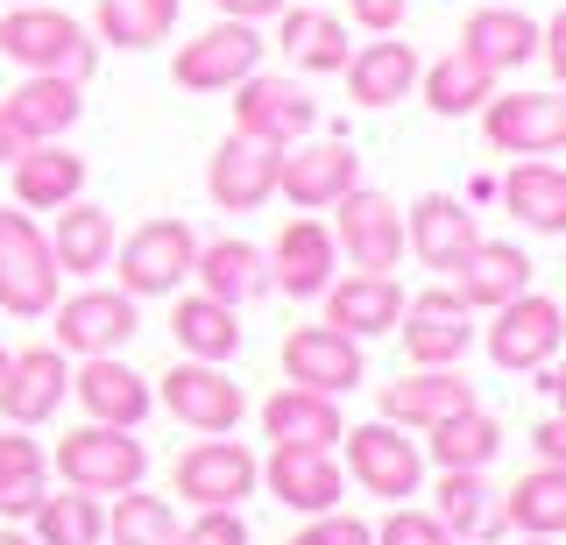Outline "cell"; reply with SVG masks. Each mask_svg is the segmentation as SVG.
I'll return each instance as SVG.
<instances>
[{"mask_svg":"<svg viewBox=\"0 0 566 545\" xmlns=\"http://www.w3.org/2000/svg\"><path fill=\"white\" fill-rule=\"evenodd\" d=\"M191 262H199V234H191L185 220H149L120 241L114 276H120L128 297H170L191 276Z\"/></svg>","mask_w":566,"mask_h":545,"instance_id":"277c9868","label":"cell"},{"mask_svg":"<svg viewBox=\"0 0 566 545\" xmlns=\"http://www.w3.org/2000/svg\"><path fill=\"white\" fill-rule=\"evenodd\" d=\"M64 397H71L64 347H22V355H8V376H0V418L8 426H43V418H57Z\"/></svg>","mask_w":566,"mask_h":545,"instance_id":"ac0fdd59","label":"cell"},{"mask_svg":"<svg viewBox=\"0 0 566 545\" xmlns=\"http://www.w3.org/2000/svg\"><path fill=\"white\" fill-rule=\"evenodd\" d=\"M545 390H553V403L566 411V368H553V376H545Z\"/></svg>","mask_w":566,"mask_h":545,"instance_id":"f5cc1de1","label":"cell"},{"mask_svg":"<svg viewBox=\"0 0 566 545\" xmlns=\"http://www.w3.org/2000/svg\"><path fill=\"white\" fill-rule=\"evenodd\" d=\"M8 170H14V199L35 206V213H57L85 191V156L64 143H29Z\"/></svg>","mask_w":566,"mask_h":545,"instance_id":"484cf974","label":"cell"},{"mask_svg":"<svg viewBox=\"0 0 566 545\" xmlns=\"http://www.w3.org/2000/svg\"><path fill=\"white\" fill-rule=\"evenodd\" d=\"M376 545H453V532L432 517V510H411V503H389V517H382V532Z\"/></svg>","mask_w":566,"mask_h":545,"instance_id":"ee69618b","label":"cell"},{"mask_svg":"<svg viewBox=\"0 0 566 545\" xmlns=\"http://www.w3.org/2000/svg\"><path fill=\"white\" fill-rule=\"evenodd\" d=\"M403 8H411V0H347V14L368 29V36H389V29H403Z\"/></svg>","mask_w":566,"mask_h":545,"instance_id":"7dc6e473","label":"cell"},{"mask_svg":"<svg viewBox=\"0 0 566 545\" xmlns=\"http://www.w3.org/2000/svg\"><path fill=\"white\" fill-rule=\"evenodd\" d=\"M340 249L354 270H397V255H403V213H397V199L389 191H368V185H347L340 199Z\"/></svg>","mask_w":566,"mask_h":545,"instance_id":"5bb4252c","label":"cell"},{"mask_svg":"<svg viewBox=\"0 0 566 545\" xmlns=\"http://www.w3.org/2000/svg\"><path fill=\"white\" fill-rule=\"evenodd\" d=\"M482 135L510 156H553L566 149V99L559 93H489Z\"/></svg>","mask_w":566,"mask_h":545,"instance_id":"4fadbf2b","label":"cell"},{"mask_svg":"<svg viewBox=\"0 0 566 545\" xmlns=\"http://www.w3.org/2000/svg\"><path fill=\"white\" fill-rule=\"evenodd\" d=\"M22 149H29V135H22V120L8 114V99H0V164H14Z\"/></svg>","mask_w":566,"mask_h":545,"instance_id":"816d5d0a","label":"cell"},{"mask_svg":"<svg viewBox=\"0 0 566 545\" xmlns=\"http://www.w3.org/2000/svg\"><path fill=\"white\" fill-rule=\"evenodd\" d=\"M57 474L85 496H120V489H142L149 474V447L128 432V426H78L57 439Z\"/></svg>","mask_w":566,"mask_h":545,"instance_id":"7a4b0ae2","label":"cell"},{"mask_svg":"<svg viewBox=\"0 0 566 545\" xmlns=\"http://www.w3.org/2000/svg\"><path fill=\"white\" fill-rule=\"evenodd\" d=\"M276 156L283 149L255 143V135H227L206 164V199L220 206V213H255V206H270L276 199Z\"/></svg>","mask_w":566,"mask_h":545,"instance_id":"2e32d148","label":"cell"},{"mask_svg":"<svg viewBox=\"0 0 566 545\" xmlns=\"http://www.w3.org/2000/svg\"><path fill=\"white\" fill-rule=\"evenodd\" d=\"M0 57H14L22 72H57V78L85 85L99 64V43L64 8H14V14H0Z\"/></svg>","mask_w":566,"mask_h":545,"instance_id":"6da1fadb","label":"cell"},{"mask_svg":"<svg viewBox=\"0 0 566 545\" xmlns=\"http://www.w3.org/2000/svg\"><path fill=\"white\" fill-rule=\"evenodd\" d=\"M495 517L510 532H531V538H559L566 532V468L559 461H538L531 474L510 482V496L495 503Z\"/></svg>","mask_w":566,"mask_h":545,"instance_id":"4dcf8cb0","label":"cell"},{"mask_svg":"<svg viewBox=\"0 0 566 545\" xmlns=\"http://www.w3.org/2000/svg\"><path fill=\"white\" fill-rule=\"evenodd\" d=\"M312 120H318V107L305 99V85H291L276 72H248L234 85V135H255V143H270V149H291V143L312 135Z\"/></svg>","mask_w":566,"mask_h":545,"instance_id":"9c48e42d","label":"cell"},{"mask_svg":"<svg viewBox=\"0 0 566 545\" xmlns=\"http://www.w3.org/2000/svg\"><path fill=\"white\" fill-rule=\"evenodd\" d=\"M8 114L22 120L29 143H57L64 128H78V114H85V85H78V78H57V72H29V78L8 93Z\"/></svg>","mask_w":566,"mask_h":545,"instance_id":"f1b7e54d","label":"cell"},{"mask_svg":"<svg viewBox=\"0 0 566 545\" xmlns=\"http://www.w3.org/2000/svg\"><path fill=\"white\" fill-rule=\"evenodd\" d=\"M418 93H424V107H432L439 120H460V114H482V99L495 93V72L474 50H447V57H432L418 72Z\"/></svg>","mask_w":566,"mask_h":545,"instance_id":"f546056e","label":"cell"},{"mask_svg":"<svg viewBox=\"0 0 566 545\" xmlns=\"http://www.w3.org/2000/svg\"><path fill=\"white\" fill-rule=\"evenodd\" d=\"M347 474L368 489V496H418L424 482V447L418 439H403V426H389V418H376V426H347Z\"/></svg>","mask_w":566,"mask_h":545,"instance_id":"8992f818","label":"cell"},{"mask_svg":"<svg viewBox=\"0 0 566 545\" xmlns=\"http://www.w3.org/2000/svg\"><path fill=\"white\" fill-rule=\"evenodd\" d=\"M191 276L206 284V297H220V305H255V297H270V255L255 249V241L241 234H220V241H199V262H191Z\"/></svg>","mask_w":566,"mask_h":545,"instance_id":"d4e9b609","label":"cell"},{"mask_svg":"<svg viewBox=\"0 0 566 545\" xmlns=\"http://www.w3.org/2000/svg\"><path fill=\"white\" fill-rule=\"evenodd\" d=\"M474 241H482V227H474V213L460 199H447V191H424V199L403 206V249H411L424 270L453 276Z\"/></svg>","mask_w":566,"mask_h":545,"instance_id":"e0dca14e","label":"cell"},{"mask_svg":"<svg viewBox=\"0 0 566 545\" xmlns=\"http://www.w3.org/2000/svg\"><path fill=\"white\" fill-rule=\"evenodd\" d=\"M495 199L517 213L531 234H566V170H553V164H517L503 185H495Z\"/></svg>","mask_w":566,"mask_h":545,"instance_id":"e575fe53","label":"cell"},{"mask_svg":"<svg viewBox=\"0 0 566 545\" xmlns=\"http://www.w3.org/2000/svg\"><path fill=\"white\" fill-rule=\"evenodd\" d=\"M403 333V361L411 368H460V355L474 347V326H468V312H403L397 319Z\"/></svg>","mask_w":566,"mask_h":545,"instance_id":"74e56055","label":"cell"},{"mask_svg":"<svg viewBox=\"0 0 566 545\" xmlns=\"http://www.w3.org/2000/svg\"><path fill=\"white\" fill-rule=\"evenodd\" d=\"M283 376L305 382V390L347 397L354 382H368V355H361V340L340 333V326H291L283 333Z\"/></svg>","mask_w":566,"mask_h":545,"instance_id":"8fae6325","label":"cell"},{"mask_svg":"<svg viewBox=\"0 0 566 545\" xmlns=\"http://www.w3.org/2000/svg\"><path fill=\"white\" fill-rule=\"evenodd\" d=\"M50 255H57L64 276H99L114 262V213L106 206H85L71 199L57 206V234H50Z\"/></svg>","mask_w":566,"mask_h":545,"instance_id":"d6a6232c","label":"cell"},{"mask_svg":"<svg viewBox=\"0 0 566 545\" xmlns=\"http://www.w3.org/2000/svg\"><path fill=\"white\" fill-rule=\"evenodd\" d=\"M93 29L114 50H149L177 29V0H93Z\"/></svg>","mask_w":566,"mask_h":545,"instance_id":"f35d334b","label":"cell"},{"mask_svg":"<svg viewBox=\"0 0 566 545\" xmlns=\"http://www.w3.org/2000/svg\"><path fill=\"white\" fill-rule=\"evenodd\" d=\"M276 503H291L297 517H318V510H340V461L333 447H276L270 468H262Z\"/></svg>","mask_w":566,"mask_h":545,"instance_id":"603a6c76","label":"cell"},{"mask_svg":"<svg viewBox=\"0 0 566 545\" xmlns=\"http://www.w3.org/2000/svg\"><path fill=\"white\" fill-rule=\"evenodd\" d=\"M326 297V326H340V333H354V340H376V333H397V319H403V284L389 270H354V276H340V284H326L318 291Z\"/></svg>","mask_w":566,"mask_h":545,"instance_id":"d6986e66","label":"cell"},{"mask_svg":"<svg viewBox=\"0 0 566 545\" xmlns=\"http://www.w3.org/2000/svg\"><path fill=\"white\" fill-rule=\"evenodd\" d=\"M453 291L468 297V312H495L503 297L531 291V255L510 249V241H474L453 270Z\"/></svg>","mask_w":566,"mask_h":545,"instance_id":"4316f807","label":"cell"},{"mask_svg":"<svg viewBox=\"0 0 566 545\" xmlns=\"http://www.w3.org/2000/svg\"><path fill=\"white\" fill-rule=\"evenodd\" d=\"M29 524H35V545H99L106 538L99 496H85V489H71V482H64V496L43 489V503L29 510Z\"/></svg>","mask_w":566,"mask_h":545,"instance_id":"60d3db41","label":"cell"},{"mask_svg":"<svg viewBox=\"0 0 566 545\" xmlns=\"http://www.w3.org/2000/svg\"><path fill=\"white\" fill-rule=\"evenodd\" d=\"M50 489V453L29 439V426L0 432V517H29Z\"/></svg>","mask_w":566,"mask_h":545,"instance_id":"8d00e7d4","label":"cell"},{"mask_svg":"<svg viewBox=\"0 0 566 545\" xmlns=\"http://www.w3.org/2000/svg\"><path fill=\"white\" fill-rule=\"evenodd\" d=\"M559 340H566V305H553V297H538V291H517V297H503L495 305V319L482 333V347H489V361L495 368H545L559 355Z\"/></svg>","mask_w":566,"mask_h":545,"instance_id":"5b68a950","label":"cell"},{"mask_svg":"<svg viewBox=\"0 0 566 545\" xmlns=\"http://www.w3.org/2000/svg\"><path fill=\"white\" fill-rule=\"evenodd\" d=\"M177 85L185 93H234V85L248 72H262V36H255V22H212L206 36H191L185 50H177Z\"/></svg>","mask_w":566,"mask_h":545,"instance_id":"52a82bcc","label":"cell"},{"mask_svg":"<svg viewBox=\"0 0 566 545\" xmlns=\"http://www.w3.org/2000/svg\"><path fill=\"white\" fill-rule=\"evenodd\" d=\"M106 538H114V545H177V510L164 496L120 489V503L106 510Z\"/></svg>","mask_w":566,"mask_h":545,"instance_id":"b9f144b4","label":"cell"},{"mask_svg":"<svg viewBox=\"0 0 566 545\" xmlns=\"http://www.w3.org/2000/svg\"><path fill=\"white\" fill-rule=\"evenodd\" d=\"M177 545H248L241 510H199L191 524H177Z\"/></svg>","mask_w":566,"mask_h":545,"instance_id":"f6af8a7d","label":"cell"},{"mask_svg":"<svg viewBox=\"0 0 566 545\" xmlns=\"http://www.w3.org/2000/svg\"><path fill=\"white\" fill-rule=\"evenodd\" d=\"M170 333H177V347H185L191 361H234V347H241L234 305H220V297H206V291L170 305Z\"/></svg>","mask_w":566,"mask_h":545,"instance_id":"d590c367","label":"cell"},{"mask_svg":"<svg viewBox=\"0 0 566 545\" xmlns=\"http://www.w3.org/2000/svg\"><path fill=\"white\" fill-rule=\"evenodd\" d=\"M0 376H8V347H0Z\"/></svg>","mask_w":566,"mask_h":545,"instance_id":"9f6ffc18","label":"cell"},{"mask_svg":"<svg viewBox=\"0 0 566 545\" xmlns=\"http://www.w3.org/2000/svg\"><path fill=\"white\" fill-rule=\"evenodd\" d=\"M468 403H482V397H474V382L460 368H411L403 382H382L376 390V411L389 426H418V432L453 418V411H468Z\"/></svg>","mask_w":566,"mask_h":545,"instance_id":"ffe728a7","label":"cell"},{"mask_svg":"<svg viewBox=\"0 0 566 545\" xmlns=\"http://www.w3.org/2000/svg\"><path fill=\"white\" fill-rule=\"evenodd\" d=\"M212 8L227 22H270V14H283V0H212Z\"/></svg>","mask_w":566,"mask_h":545,"instance_id":"f907efd6","label":"cell"},{"mask_svg":"<svg viewBox=\"0 0 566 545\" xmlns=\"http://www.w3.org/2000/svg\"><path fill=\"white\" fill-rule=\"evenodd\" d=\"M164 403H170L177 426H191V432H234L248 411L241 382H227V361H177L164 376Z\"/></svg>","mask_w":566,"mask_h":545,"instance_id":"9a60e30c","label":"cell"},{"mask_svg":"<svg viewBox=\"0 0 566 545\" xmlns=\"http://www.w3.org/2000/svg\"><path fill=\"white\" fill-rule=\"evenodd\" d=\"M43 319H57V347L64 355H114L142 333V312L128 291H71L64 305H50Z\"/></svg>","mask_w":566,"mask_h":545,"instance_id":"30bf717a","label":"cell"},{"mask_svg":"<svg viewBox=\"0 0 566 545\" xmlns=\"http://www.w3.org/2000/svg\"><path fill=\"white\" fill-rule=\"evenodd\" d=\"M0 545H35V538H22V532H8V524H0Z\"/></svg>","mask_w":566,"mask_h":545,"instance_id":"db71d44e","label":"cell"},{"mask_svg":"<svg viewBox=\"0 0 566 545\" xmlns=\"http://www.w3.org/2000/svg\"><path fill=\"white\" fill-rule=\"evenodd\" d=\"M262 432L276 447H333L347 426H340V403L326 390H305V382H283V390L262 403Z\"/></svg>","mask_w":566,"mask_h":545,"instance_id":"83f0119b","label":"cell"},{"mask_svg":"<svg viewBox=\"0 0 566 545\" xmlns=\"http://www.w3.org/2000/svg\"><path fill=\"white\" fill-rule=\"evenodd\" d=\"M495 453H503V418L482 411V403L424 426V461H439V468H489Z\"/></svg>","mask_w":566,"mask_h":545,"instance_id":"836d02e7","label":"cell"},{"mask_svg":"<svg viewBox=\"0 0 566 545\" xmlns=\"http://www.w3.org/2000/svg\"><path fill=\"white\" fill-rule=\"evenodd\" d=\"M177 496L199 503V510H241L262 482V461L241 447V439H199V447L177 461Z\"/></svg>","mask_w":566,"mask_h":545,"instance_id":"ba28073f","label":"cell"},{"mask_svg":"<svg viewBox=\"0 0 566 545\" xmlns=\"http://www.w3.org/2000/svg\"><path fill=\"white\" fill-rule=\"evenodd\" d=\"M460 50H474V57L503 78V72H517V64L538 57V22H531L524 8H474L468 29H460Z\"/></svg>","mask_w":566,"mask_h":545,"instance_id":"1f68e13d","label":"cell"},{"mask_svg":"<svg viewBox=\"0 0 566 545\" xmlns=\"http://www.w3.org/2000/svg\"><path fill=\"white\" fill-rule=\"evenodd\" d=\"M333 262H340V249H333V227L291 220L270 241V291H283V297H318V291L333 284Z\"/></svg>","mask_w":566,"mask_h":545,"instance_id":"cb8c5ba5","label":"cell"},{"mask_svg":"<svg viewBox=\"0 0 566 545\" xmlns=\"http://www.w3.org/2000/svg\"><path fill=\"white\" fill-rule=\"evenodd\" d=\"M347 185H361V156H354L340 135H326V143H291L276 156V191L297 213H326Z\"/></svg>","mask_w":566,"mask_h":545,"instance_id":"7c38bea8","label":"cell"},{"mask_svg":"<svg viewBox=\"0 0 566 545\" xmlns=\"http://www.w3.org/2000/svg\"><path fill=\"white\" fill-rule=\"evenodd\" d=\"M283 57H291L297 72H340V64L354 57V50H347V29H340V14L283 8Z\"/></svg>","mask_w":566,"mask_h":545,"instance_id":"ab89813d","label":"cell"},{"mask_svg":"<svg viewBox=\"0 0 566 545\" xmlns=\"http://www.w3.org/2000/svg\"><path fill=\"white\" fill-rule=\"evenodd\" d=\"M71 397L85 403V418H99V426H128V432L149 418V403H156L149 376H135V368L114 361V355H85V368L71 376Z\"/></svg>","mask_w":566,"mask_h":545,"instance_id":"7402d4cb","label":"cell"},{"mask_svg":"<svg viewBox=\"0 0 566 545\" xmlns=\"http://www.w3.org/2000/svg\"><path fill=\"white\" fill-rule=\"evenodd\" d=\"M538 57L553 64V78H559V93H566V8L553 14V22L538 29Z\"/></svg>","mask_w":566,"mask_h":545,"instance_id":"c3c4849f","label":"cell"},{"mask_svg":"<svg viewBox=\"0 0 566 545\" xmlns=\"http://www.w3.org/2000/svg\"><path fill=\"white\" fill-rule=\"evenodd\" d=\"M432 517L447 524L453 538L482 532V524H489V482H482V468H439V503H432Z\"/></svg>","mask_w":566,"mask_h":545,"instance_id":"7bdbcfd3","label":"cell"},{"mask_svg":"<svg viewBox=\"0 0 566 545\" xmlns=\"http://www.w3.org/2000/svg\"><path fill=\"white\" fill-rule=\"evenodd\" d=\"M517 545H553V538H531V532H517Z\"/></svg>","mask_w":566,"mask_h":545,"instance_id":"11a10c76","label":"cell"},{"mask_svg":"<svg viewBox=\"0 0 566 545\" xmlns=\"http://www.w3.org/2000/svg\"><path fill=\"white\" fill-rule=\"evenodd\" d=\"M531 447H538V461H559L566 468V411H553L538 432H531Z\"/></svg>","mask_w":566,"mask_h":545,"instance_id":"681fc988","label":"cell"},{"mask_svg":"<svg viewBox=\"0 0 566 545\" xmlns=\"http://www.w3.org/2000/svg\"><path fill=\"white\" fill-rule=\"evenodd\" d=\"M291 545H376V532H368L361 517H347V510H318Z\"/></svg>","mask_w":566,"mask_h":545,"instance_id":"bcb514c9","label":"cell"},{"mask_svg":"<svg viewBox=\"0 0 566 545\" xmlns=\"http://www.w3.org/2000/svg\"><path fill=\"white\" fill-rule=\"evenodd\" d=\"M340 72H347V99H354V107H397V99L418 93L424 57H418L411 43H397V29H389V36H376V43L354 50Z\"/></svg>","mask_w":566,"mask_h":545,"instance_id":"44dd1931","label":"cell"},{"mask_svg":"<svg viewBox=\"0 0 566 545\" xmlns=\"http://www.w3.org/2000/svg\"><path fill=\"white\" fill-rule=\"evenodd\" d=\"M57 255H50V234L29 213H0V312L14 319H43L57 305Z\"/></svg>","mask_w":566,"mask_h":545,"instance_id":"3957f363","label":"cell"}]
</instances>
